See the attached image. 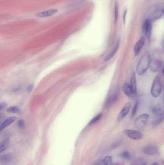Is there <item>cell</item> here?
<instances>
[{"mask_svg":"<svg viewBox=\"0 0 164 165\" xmlns=\"http://www.w3.org/2000/svg\"><path fill=\"white\" fill-rule=\"evenodd\" d=\"M150 56L148 51H146L141 57L137 66V73L139 76H142L146 72L150 66Z\"/></svg>","mask_w":164,"mask_h":165,"instance_id":"obj_1","label":"cell"},{"mask_svg":"<svg viewBox=\"0 0 164 165\" xmlns=\"http://www.w3.org/2000/svg\"><path fill=\"white\" fill-rule=\"evenodd\" d=\"M162 85L161 80L159 76H156L154 80L151 88V94L154 97H158L161 94Z\"/></svg>","mask_w":164,"mask_h":165,"instance_id":"obj_2","label":"cell"},{"mask_svg":"<svg viewBox=\"0 0 164 165\" xmlns=\"http://www.w3.org/2000/svg\"><path fill=\"white\" fill-rule=\"evenodd\" d=\"M148 114L146 113L142 114L135 120V125L138 129H142L146 126L149 119Z\"/></svg>","mask_w":164,"mask_h":165,"instance_id":"obj_3","label":"cell"},{"mask_svg":"<svg viewBox=\"0 0 164 165\" xmlns=\"http://www.w3.org/2000/svg\"><path fill=\"white\" fill-rule=\"evenodd\" d=\"M162 62L161 59L158 57H153L150 62V68L152 72H157L162 66Z\"/></svg>","mask_w":164,"mask_h":165,"instance_id":"obj_4","label":"cell"},{"mask_svg":"<svg viewBox=\"0 0 164 165\" xmlns=\"http://www.w3.org/2000/svg\"><path fill=\"white\" fill-rule=\"evenodd\" d=\"M124 133L128 137L133 140H140L143 137V135L141 132L134 130H125L124 131Z\"/></svg>","mask_w":164,"mask_h":165,"instance_id":"obj_5","label":"cell"},{"mask_svg":"<svg viewBox=\"0 0 164 165\" xmlns=\"http://www.w3.org/2000/svg\"><path fill=\"white\" fill-rule=\"evenodd\" d=\"M153 111L154 114L158 116H160V115H162L164 114V94H163L162 99L160 101L158 104L153 109Z\"/></svg>","mask_w":164,"mask_h":165,"instance_id":"obj_6","label":"cell"},{"mask_svg":"<svg viewBox=\"0 0 164 165\" xmlns=\"http://www.w3.org/2000/svg\"><path fill=\"white\" fill-rule=\"evenodd\" d=\"M130 108H131V103L130 102H128L125 104V105L122 109L119 115L118 116L117 120L118 122L122 120L123 119L126 117V115L128 114L129 111L130 110Z\"/></svg>","mask_w":164,"mask_h":165,"instance_id":"obj_7","label":"cell"},{"mask_svg":"<svg viewBox=\"0 0 164 165\" xmlns=\"http://www.w3.org/2000/svg\"><path fill=\"white\" fill-rule=\"evenodd\" d=\"M152 29V22L150 19H148L144 22L143 26H142V30L148 39L150 38V36H151Z\"/></svg>","mask_w":164,"mask_h":165,"instance_id":"obj_8","label":"cell"},{"mask_svg":"<svg viewBox=\"0 0 164 165\" xmlns=\"http://www.w3.org/2000/svg\"><path fill=\"white\" fill-rule=\"evenodd\" d=\"M142 151L144 154L147 155H153L158 153V149L156 146L154 145H150L143 148Z\"/></svg>","mask_w":164,"mask_h":165,"instance_id":"obj_9","label":"cell"},{"mask_svg":"<svg viewBox=\"0 0 164 165\" xmlns=\"http://www.w3.org/2000/svg\"><path fill=\"white\" fill-rule=\"evenodd\" d=\"M144 43H145V38L144 37H142L140 40L138 41V42L136 43L134 47V55L135 56L138 55L140 50L144 46Z\"/></svg>","mask_w":164,"mask_h":165,"instance_id":"obj_10","label":"cell"},{"mask_svg":"<svg viewBox=\"0 0 164 165\" xmlns=\"http://www.w3.org/2000/svg\"><path fill=\"white\" fill-rule=\"evenodd\" d=\"M58 9H51L47 11H42L36 14V16L40 18H45V17H51L54 15L58 12Z\"/></svg>","mask_w":164,"mask_h":165,"instance_id":"obj_11","label":"cell"},{"mask_svg":"<svg viewBox=\"0 0 164 165\" xmlns=\"http://www.w3.org/2000/svg\"><path fill=\"white\" fill-rule=\"evenodd\" d=\"M12 160V156L9 154L2 155L0 156V162L2 165H7L11 162Z\"/></svg>","mask_w":164,"mask_h":165,"instance_id":"obj_12","label":"cell"},{"mask_svg":"<svg viewBox=\"0 0 164 165\" xmlns=\"http://www.w3.org/2000/svg\"><path fill=\"white\" fill-rule=\"evenodd\" d=\"M16 120H17V118L14 117H10V118H8L5 120V121H3L1 125L0 126V130H1V131H2L6 127H7V126L11 124L12 123L14 122V121H16Z\"/></svg>","mask_w":164,"mask_h":165,"instance_id":"obj_13","label":"cell"},{"mask_svg":"<svg viewBox=\"0 0 164 165\" xmlns=\"http://www.w3.org/2000/svg\"><path fill=\"white\" fill-rule=\"evenodd\" d=\"M119 46H120V40H118V42H117L116 47L114 48L113 50L111 52H110V53H109L108 55H107L106 56V58H105L104 60H105V61H108V60H109L110 59H112V58L115 56V55L117 53V52H118V49H119Z\"/></svg>","mask_w":164,"mask_h":165,"instance_id":"obj_14","label":"cell"},{"mask_svg":"<svg viewBox=\"0 0 164 165\" xmlns=\"http://www.w3.org/2000/svg\"><path fill=\"white\" fill-rule=\"evenodd\" d=\"M130 86L133 91V93L135 95L137 93V84H136V77L135 72H133L131 76L130 81Z\"/></svg>","mask_w":164,"mask_h":165,"instance_id":"obj_15","label":"cell"},{"mask_svg":"<svg viewBox=\"0 0 164 165\" xmlns=\"http://www.w3.org/2000/svg\"><path fill=\"white\" fill-rule=\"evenodd\" d=\"M123 89L124 93L128 97H133L135 95L133 93L131 88H130V85H129V84L125 83L123 87Z\"/></svg>","mask_w":164,"mask_h":165,"instance_id":"obj_16","label":"cell"},{"mask_svg":"<svg viewBox=\"0 0 164 165\" xmlns=\"http://www.w3.org/2000/svg\"><path fill=\"white\" fill-rule=\"evenodd\" d=\"M163 11L161 10H156L154 11V12L152 13L150 17V19L151 22L152 21H154L156 19H158L159 18H161V16L163 14Z\"/></svg>","mask_w":164,"mask_h":165,"instance_id":"obj_17","label":"cell"},{"mask_svg":"<svg viewBox=\"0 0 164 165\" xmlns=\"http://www.w3.org/2000/svg\"><path fill=\"white\" fill-rule=\"evenodd\" d=\"M9 143H10V141L8 138H5V140H3L2 142H1L0 144V152L1 153H2L8 147Z\"/></svg>","mask_w":164,"mask_h":165,"instance_id":"obj_18","label":"cell"},{"mask_svg":"<svg viewBox=\"0 0 164 165\" xmlns=\"http://www.w3.org/2000/svg\"><path fill=\"white\" fill-rule=\"evenodd\" d=\"M112 159L111 156L107 155L105 157V159L102 161L101 162L98 163L96 165H112Z\"/></svg>","mask_w":164,"mask_h":165,"instance_id":"obj_19","label":"cell"},{"mask_svg":"<svg viewBox=\"0 0 164 165\" xmlns=\"http://www.w3.org/2000/svg\"><path fill=\"white\" fill-rule=\"evenodd\" d=\"M118 98V95L117 94L113 95L112 96L110 97L109 99L107 100L106 103V107H109L113 104L114 102L117 101Z\"/></svg>","mask_w":164,"mask_h":165,"instance_id":"obj_20","label":"cell"},{"mask_svg":"<svg viewBox=\"0 0 164 165\" xmlns=\"http://www.w3.org/2000/svg\"><path fill=\"white\" fill-rule=\"evenodd\" d=\"M147 163L146 160L139 158L133 160L130 165H147Z\"/></svg>","mask_w":164,"mask_h":165,"instance_id":"obj_21","label":"cell"},{"mask_svg":"<svg viewBox=\"0 0 164 165\" xmlns=\"http://www.w3.org/2000/svg\"><path fill=\"white\" fill-rule=\"evenodd\" d=\"M158 118H156L154 121L153 125L156 126L159 125L161 123L164 121V114L162 115H160V116H158Z\"/></svg>","mask_w":164,"mask_h":165,"instance_id":"obj_22","label":"cell"},{"mask_svg":"<svg viewBox=\"0 0 164 165\" xmlns=\"http://www.w3.org/2000/svg\"><path fill=\"white\" fill-rule=\"evenodd\" d=\"M7 111L10 113H20V109L17 106L10 107L8 108Z\"/></svg>","mask_w":164,"mask_h":165,"instance_id":"obj_23","label":"cell"},{"mask_svg":"<svg viewBox=\"0 0 164 165\" xmlns=\"http://www.w3.org/2000/svg\"><path fill=\"white\" fill-rule=\"evenodd\" d=\"M118 5L117 2H116L115 3V8H114V20L115 23H117L118 20Z\"/></svg>","mask_w":164,"mask_h":165,"instance_id":"obj_24","label":"cell"},{"mask_svg":"<svg viewBox=\"0 0 164 165\" xmlns=\"http://www.w3.org/2000/svg\"><path fill=\"white\" fill-rule=\"evenodd\" d=\"M119 157L124 159H129L131 157L130 153L128 151H124L119 155Z\"/></svg>","mask_w":164,"mask_h":165,"instance_id":"obj_25","label":"cell"},{"mask_svg":"<svg viewBox=\"0 0 164 165\" xmlns=\"http://www.w3.org/2000/svg\"><path fill=\"white\" fill-rule=\"evenodd\" d=\"M138 105H139V102H136L132 108V113H131V116H132V118L134 117L135 114H136L137 110H138Z\"/></svg>","mask_w":164,"mask_h":165,"instance_id":"obj_26","label":"cell"},{"mask_svg":"<svg viewBox=\"0 0 164 165\" xmlns=\"http://www.w3.org/2000/svg\"><path fill=\"white\" fill-rule=\"evenodd\" d=\"M102 114L101 113H99V114L96 116V117H94V118L90 122V124H94V123H96V122H98L99 121V120L101 118Z\"/></svg>","mask_w":164,"mask_h":165,"instance_id":"obj_27","label":"cell"},{"mask_svg":"<svg viewBox=\"0 0 164 165\" xmlns=\"http://www.w3.org/2000/svg\"><path fill=\"white\" fill-rule=\"evenodd\" d=\"M18 125L19 129H24L25 127V123L23 120H19L18 121Z\"/></svg>","mask_w":164,"mask_h":165,"instance_id":"obj_28","label":"cell"},{"mask_svg":"<svg viewBox=\"0 0 164 165\" xmlns=\"http://www.w3.org/2000/svg\"><path fill=\"white\" fill-rule=\"evenodd\" d=\"M120 144H121V142H117L114 143V144L113 145V146H112V149L116 148L118 147V146H120Z\"/></svg>","mask_w":164,"mask_h":165,"instance_id":"obj_29","label":"cell"},{"mask_svg":"<svg viewBox=\"0 0 164 165\" xmlns=\"http://www.w3.org/2000/svg\"><path fill=\"white\" fill-rule=\"evenodd\" d=\"M6 104L5 102H2V103H1V105H0L1 110H3L4 109L6 108Z\"/></svg>","mask_w":164,"mask_h":165,"instance_id":"obj_30","label":"cell"},{"mask_svg":"<svg viewBox=\"0 0 164 165\" xmlns=\"http://www.w3.org/2000/svg\"><path fill=\"white\" fill-rule=\"evenodd\" d=\"M127 10H125L124 11L123 14V22L124 24H125L126 22V14H127Z\"/></svg>","mask_w":164,"mask_h":165,"instance_id":"obj_31","label":"cell"},{"mask_svg":"<svg viewBox=\"0 0 164 165\" xmlns=\"http://www.w3.org/2000/svg\"><path fill=\"white\" fill-rule=\"evenodd\" d=\"M32 89H33V85H30L29 87V88H28V90L30 91H32Z\"/></svg>","mask_w":164,"mask_h":165,"instance_id":"obj_32","label":"cell"},{"mask_svg":"<svg viewBox=\"0 0 164 165\" xmlns=\"http://www.w3.org/2000/svg\"><path fill=\"white\" fill-rule=\"evenodd\" d=\"M152 165H159V164L158 162H155V163H154Z\"/></svg>","mask_w":164,"mask_h":165,"instance_id":"obj_33","label":"cell"},{"mask_svg":"<svg viewBox=\"0 0 164 165\" xmlns=\"http://www.w3.org/2000/svg\"><path fill=\"white\" fill-rule=\"evenodd\" d=\"M163 50H164V41H163Z\"/></svg>","mask_w":164,"mask_h":165,"instance_id":"obj_34","label":"cell"},{"mask_svg":"<svg viewBox=\"0 0 164 165\" xmlns=\"http://www.w3.org/2000/svg\"><path fill=\"white\" fill-rule=\"evenodd\" d=\"M112 165H118V164H112Z\"/></svg>","mask_w":164,"mask_h":165,"instance_id":"obj_35","label":"cell"},{"mask_svg":"<svg viewBox=\"0 0 164 165\" xmlns=\"http://www.w3.org/2000/svg\"><path fill=\"white\" fill-rule=\"evenodd\" d=\"M163 73L164 74V69H163Z\"/></svg>","mask_w":164,"mask_h":165,"instance_id":"obj_36","label":"cell"},{"mask_svg":"<svg viewBox=\"0 0 164 165\" xmlns=\"http://www.w3.org/2000/svg\"><path fill=\"white\" fill-rule=\"evenodd\" d=\"M163 12H164V11H163Z\"/></svg>","mask_w":164,"mask_h":165,"instance_id":"obj_37","label":"cell"}]
</instances>
